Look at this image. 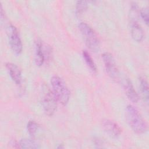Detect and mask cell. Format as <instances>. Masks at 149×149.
Returning a JSON list of instances; mask_svg holds the SVG:
<instances>
[{
	"mask_svg": "<svg viewBox=\"0 0 149 149\" xmlns=\"http://www.w3.org/2000/svg\"><path fill=\"white\" fill-rule=\"evenodd\" d=\"M6 67L12 80L16 84H20L22 82V73L19 68L16 64L11 62L6 63Z\"/></svg>",
	"mask_w": 149,
	"mask_h": 149,
	"instance_id": "10",
	"label": "cell"
},
{
	"mask_svg": "<svg viewBox=\"0 0 149 149\" xmlns=\"http://www.w3.org/2000/svg\"><path fill=\"white\" fill-rule=\"evenodd\" d=\"M6 31L12 50L16 54L19 55L22 51L23 45L17 29L13 24H8L6 26Z\"/></svg>",
	"mask_w": 149,
	"mask_h": 149,
	"instance_id": "5",
	"label": "cell"
},
{
	"mask_svg": "<svg viewBox=\"0 0 149 149\" xmlns=\"http://www.w3.org/2000/svg\"><path fill=\"white\" fill-rule=\"evenodd\" d=\"M122 86L128 98L133 102H137L139 101V97L131 81L125 77L122 81Z\"/></svg>",
	"mask_w": 149,
	"mask_h": 149,
	"instance_id": "8",
	"label": "cell"
},
{
	"mask_svg": "<svg viewBox=\"0 0 149 149\" xmlns=\"http://www.w3.org/2000/svg\"><path fill=\"white\" fill-rule=\"evenodd\" d=\"M87 8V2L86 1H79L76 2V13L80 15L83 13Z\"/></svg>",
	"mask_w": 149,
	"mask_h": 149,
	"instance_id": "16",
	"label": "cell"
},
{
	"mask_svg": "<svg viewBox=\"0 0 149 149\" xmlns=\"http://www.w3.org/2000/svg\"><path fill=\"white\" fill-rule=\"evenodd\" d=\"M140 88L144 100L148 103L149 98L148 85L147 80L144 77L140 78Z\"/></svg>",
	"mask_w": 149,
	"mask_h": 149,
	"instance_id": "14",
	"label": "cell"
},
{
	"mask_svg": "<svg viewBox=\"0 0 149 149\" xmlns=\"http://www.w3.org/2000/svg\"><path fill=\"white\" fill-rule=\"evenodd\" d=\"M57 100L52 90L44 87L42 90L41 104L44 111L48 116H52L57 107Z\"/></svg>",
	"mask_w": 149,
	"mask_h": 149,
	"instance_id": "4",
	"label": "cell"
},
{
	"mask_svg": "<svg viewBox=\"0 0 149 149\" xmlns=\"http://www.w3.org/2000/svg\"><path fill=\"white\" fill-rule=\"evenodd\" d=\"M82 56L84 62L90 68V69L93 72L95 73L97 72V66L90 54L86 50H83L82 52Z\"/></svg>",
	"mask_w": 149,
	"mask_h": 149,
	"instance_id": "13",
	"label": "cell"
},
{
	"mask_svg": "<svg viewBox=\"0 0 149 149\" xmlns=\"http://www.w3.org/2000/svg\"><path fill=\"white\" fill-rule=\"evenodd\" d=\"M126 118L131 129L137 134H143L147 131L148 126L138 110L132 105L126 108Z\"/></svg>",
	"mask_w": 149,
	"mask_h": 149,
	"instance_id": "1",
	"label": "cell"
},
{
	"mask_svg": "<svg viewBox=\"0 0 149 149\" xmlns=\"http://www.w3.org/2000/svg\"><path fill=\"white\" fill-rule=\"evenodd\" d=\"M140 15L143 19V21L147 25L148 24L149 17H148V10L147 8H145L140 10Z\"/></svg>",
	"mask_w": 149,
	"mask_h": 149,
	"instance_id": "17",
	"label": "cell"
},
{
	"mask_svg": "<svg viewBox=\"0 0 149 149\" xmlns=\"http://www.w3.org/2000/svg\"><path fill=\"white\" fill-rule=\"evenodd\" d=\"M45 53L44 44L40 40H37L36 44L35 62L37 66H41L45 62Z\"/></svg>",
	"mask_w": 149,
	"mask_h": 149,
	"instance_id": "11",
	"label": "cell"
},
{
	"mask_svg": "<svg viewBox=\"0 0 149 149\" xmlns=\"http://www.w3.org/2000/svg\"><path fill=\"white\" fill-rule=\"evenodd\" d=\"M101 125L104 131L111 137L117 138L122 133V129L113 120L108 119H104L102 120Z\"/></svg>",
	"mask_w": 149,
	"mask_h": 149,
	"instance_id": "7",
	"label": "cell"
},
{
	"mask_svg": "<svg viewBox=\"0 0 149 149\" xmlns=\"http://www.w3.org/2000/svg\"><path fill=\"white\" fill-rule=\"evenodd\" d=\"M52 91L57 101L62 105H66L70 98V91L64 81L58 76L51 79Z\"/></svg>",
	"mask_w": 149,
	"mask_h": 149,
	"instance_id": "2",
	"label": "cell"
},
{
	"mask_svg": "<svg viewBox=\"0 0 149 149\" xmlns=\"http://www.w3.org/2000/svg\"><path fill=\"white\" fill-rule=\"evenodd\" d=\"M18 143L19 148H22L37 149L40 147V144L36 141L30 139H22Z\"/></svg>",
	"mask_w": 149,
	"mask_h": 149,
	"instance_id": "12",
	"label": "cell"
},
{
	"mask_svg": "<svg viewBox=\"0 0 149 149\" xmlns=\"http://www.w3.org/2000/svg\"><path fill=\"white\" fill-rule=\"evenodd\" d=\"M27 129L29 134L31 137H34L38 129V125L34 120H30L27 123Z\"/></svg>",
	"mask_w": 149,
	"mask_h": 149,
	"instance_id": "15",
	"label": "cell"
},
{
	"mask_svg": "<svg viewBox=\"0 0 149 149\" xmlns=\"http://www.w3.org/2000/svg\"><path fill=\"white\" fill-rule=\"evenodd\" d=\"M129 23L130 34L133 39L138 42L142 41L144 37V33L138 21H132L129 22Z\"/></svg>",
	"mask_w": 149,
	"mask_h": 149,
	"instance_id": "9",
	"label": "cell"
},
{
	"mask_svg": "<svg viewBox=\"0 0 149 149\" xmlns=\"http://www.w3.org/2000/svg\"><path fill=\"white\" fill-rule=\"evenodd\" d=\"M79 29L89 48L94 51H98L100 47V41L95 31L85 22L80 23Z\"/></svg>",
	"mask_w": 149,
	"mask_h": 149,
	"instance_id": "3",
	"label": "cell"
},
{
	"mask_svg": "<svg viewBox=\"0 0 149 149\" xmlns=\"http://www.w3.org/2000/svg\"><path fill=\"white\" fill-rule=\"evenodd\" d=\"M102 58L108 74L113 80L119 81V72L112 55L108 52H105L102 54Z\"/></svg>",
	"mask_w": 149,
	"mask_h": 149,
	"instance_id": "6",
	"label": "cell"
},
{
	"mask_svg": "<svg viewBox=\"0 0 149 149\" xmlns=\"http://www.w3.org/2000/svg\"><path fill=\"white\" fill-rule=\"evenodd\" d=\"M57 148H63V146H62V144H61H61H59V146L58 147H57Z\"/></svg>",
	"mask_w": 149,
	"mask_h": 149,
	"instance_id": "18",
	"label": "cell"
}]
</instances>
